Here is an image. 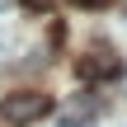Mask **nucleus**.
I'll return each mask as SVG.
<instances>
[{
    "label": "nucleus",
    "mask_w": 127,
    "mask_h": 127,
    "mask_svg": "<svg viewBox=\"0 0 127 127\" xmlns=\"http://www.w3.org/2000/svg\"><path fill=\"white\" fill-rule=\"evenodd\" d=\"M80 5H94V0H80Z\"/></svg>",
    "instance_id": "5"
},
{
    "label": "nucleus",
    "mask_w": 127,
    "mask_h": 127,
    "mask_svg": "<svg viewBox=\"0 0 127 127\" xmlns=\"http://www.w3.org/2000/svg\"><path fill=\"white\" fill-rule=\"evenodd\" d=\"M90 118H94V99H71V104L61 108L57 127H94Z\"/></svg>",
    "instance_id": "3"
},
{
    "label": "nucleus",
    "mask_w": 127,
    "mask_h": 127,
    "mask_svg": "<svg viewBox=\"0 0 127 127\" xmlns=\"http://www.w3.org/2000/svg\"><path fill=\"white\" fill-rule=\"evenodd\" d=\"M0 9H5V0H0Z\"/></svg>",
    "instance_id": "6"
},
{
    "label": "nucleus",
    "mask_w": 127,
    "mask_h": 127,
    "mask_svg": "<svg viewBox=\"0 0 127 127\" xmlns=\"http://www.w3.org/2000/svg\"><path fill=\"white\" fill-rule=\"evenodd\" d=\"M24 5H33V9H47V5H52V0H24Z\"/></svg>",
    "instance_id": "4"
},
{
    "label": "nucleus",
    "mask_w": 127,
    "mask_h": 127,
    "mask_svg": "<svg viewBox=\"0 0 127 127\" xmlns=\"http://www.w3.org/2000/svg\"><path fill=\"white\" fill-rule=\"evenodd\" d=\"M123 71V61L108 52V47H99V52H85L80 57V75H118Z\"/></svg>",
    "instance_id": "2"
},
{
    "label": "nucleus",
    "mask_w": 127,
    "mask_h": 127,
    "mask_svg": "<svg viewBox=\"0 0 127 127\" xmlns=\"http://www.w3.org/2000/svg\"><path fill=\"white\" fill-rule=\"evenodd\" d=\"M47 113H52V99L42 90H14V94L0 99V118L14 123V127H28V123H38V118H47Z\"/></svg>",
    "instance_id": "1"
}]
</instances>
